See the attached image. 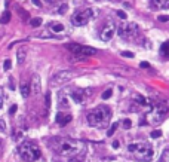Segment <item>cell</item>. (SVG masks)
<instances>
[{"instance_id":"cell-1","label":"cell","mask_w":169,"mask_h":162,"mask_svg":"<svg viewBox=\"0 0 169 162\" xmlns=\"http://www.w3.org/2000/svg\"><path fill=\"white\" fill-rule=\"evenodd\" d=\"M54 150L61 155V156H79L85 152V143H82L79 140H73V139H55L54 144H52Z\"/></svg>"},{"instance_id":"cell-2","label":"cell","mask_w":169,"mask_h":162,"mask_svg":"<svg viewBox=\"0 0 169 162\" xmlns=\"http://www.w3.org/2000/svg\"><path fill=\"white\" fill-rule=\"evenodd\" d=\"M111 110L107 106H98L92 112L88 113V124L93 128H105L110 124Z\"/></svg>"},{"instance_id":"cell-3","label":"cell","mask_w":169,"mask_h":162,"mask_svg":"<svg viewBox=\"0 0 169 162\" xmlns=\"http://www.w3.org/2000/svg\"><path fill=\"white\" fill-rule=\"evenodd\" d=\"M128 152L132 153L138 161L147 162L153 159V147L148 143H131L128 146Z\"/></svg>"},{"instance_id":"cell-4","label":"cell","mask_w":169,"mask_h":162,"mask_svg":"<svg viewBox=\"0 0 169 162\" xmlns=\"http://www.w3.org/2000/svg\"><path fill=\"white\" fill-rule=\"evenodd\" d=\"M18 155L24 162H36L40 158V149L33 143H23L18 146Z\"/></svg>"},{"instance_id":"cell-5","label":"cell","mask_w":169,"mask_h":162,"mask_svg":"<svg viewBox=\"0 0 169 162\" xmlns=\"http://www.w3.org/2000/svg\"><path fill=\"white\" fill-rule=\"evenodd\" d=\"M168 112H169V103L166 100L160 98L157 103H154V104L151 106V110H150V121H151L153 124H157V122H160L165 116L168 115Z\"/></svg>"},{"instance_id":"cell-6","label":"cell","mask_w":169,"mask_h":162,"mask_svg":"<svg viewBox=\"0 0 169 162\" xmlns=\"http://www.w3.org/2000/svg\"><path fill=\"white\" fill-rule=\"evenodd\" d=\"M65 48H67L70 52H73L74 57L77 58V59H85V58L98 54V51H97L95 48L83 46V45H79V43H68Z\"/></svg>"},{"instance_id":"cell-7","label":"cell","mask_w":169,"mask_h":162,"mask_svg":"<svg viewBox=\"0 0 169 162\" xmlns=\"http://www.w3.org/2000/svg\"><path fill=\"white\" fill-rule=\"evenodd\" d=\"M93 16H95L93 9H85V11H82V12H76L71 16V23H73V25L82 27V25H86Z\"/></svg>"},{"instance_id":"cell-8","label":"cell","mask_w":169,"mask_h":162,"mask_svg":"<svg viewBox=\"0 0 169 162\" xmlns=\"http://www.w3.org/2000/svg\"><path fill=\"white\" fill-rule=\"evenodd\" d=\"M73 77H74V73H73V71H70V70H62V71L55 73V74L51 77V85H52V86H61V85L68 83Z\"/></svg>"},{"instance_id":"cell-9","label":"cell","mask_w":169,"mask_h":162,"mask_svg":"<svg viewBox=\"0 0 169 162\" xmlns=\"http://www.w3.org/2000/svg\"><path fill=\"white\" fill-rule=\"evenodd\" d=\"M117 34L120 36L122 39H126V37H132L138 33V25L136 24H128V23H122L120 25H117L116 28Z\"/></svg>"},{"instance_id":"cell-10","label":"cell","mask_w":169,"mask_h":162,"mask_svg":"<svg viewBox=\"0 0 169 162\" xmlns=\"http://www.w3.org/2000/svg\"><path fill=\"white\" fill-rule=\"evenodd\" d=\"M116 28H117V25L113 23V21H108V23L105 24V25L102 27L101 34H100L102 42H108V40H111V37L114 36V33H116Z\"/></svg>"},{"instance_id":"cell-11","label":"cell","mask_w":169,"mask_h":162,"mask_svg":"<svg viewBox=\"0 0 169 162\" xmlns=\"http://www.w3.org/2000/svg\"><path fill=\"white\" fill-rule=\"evenodd\" d=\"M92 94V89H82V88H76V89H73L71 91V100L74 101V103H83L86 98H88V95Z\"/></svg>"},{"instance_id":"cell-12","label":"cell","mask_w":169,"mask_h":162,"mask_svg":"<svg viewBox=\"0 0 169 162\" xmlns=\"http://www.w3.org/2000/svg\"><path fill=\"white\" fill-rule=\"evenodd\" d=\"M30 88H31V91L34 94H40V91H42V82H40V76L39 74H34L33 76Z\"/></svg>"},{"instance_id":"cell-13","label":"cell","mask_w":169,"mask_h":162,"mask_svg":"<svg viewBox=\"0 0 169 162\" xmlns=\"http://www.w3.org/2000/svg\"><path fill=\"white\" fill-rule=\"evenodd\" d=\"M150 5L156 9H168L169 0H150Z\"/></svg>"},{"instance_id":"cell-14","label":"cell","mask_w":169,"mask_h":162,"mask_svg":"<svg viewBox=\"0 0 169 162\" xmlns=\"http://www.w3.org/2000/svg\"><path fill=\"white\" fill-rule=\"evenodd\" d=\"M71 119H73V117H71V115H64V113H58V115H56V122H58L61 127L67 125Z\"/></svg>"},{"instance_id":"cell-15","label":"cell","mask_w":169,"mask_h":162,"mask_svg":"<svg viewBox=\"0 0 169 162\" xmlns=\"http://www.w3.org/2000/svg\"><path fill=\"white\" fill-rule=\"evenodd\" d=\"M49 28H51L54 33H62V31H64V25L61 23H52L49 25Z\"/></svg>"},{"instance_id":"cell-16","label":"cell","mask_w":169,"mask_h":162,"mask_svg":"<svg viewBox=\"0 0 169 162\" xmlns=\"http://www.w3.org/2000/svg\"><path fill=\"white\" fill-rule=\"evenodd\" d=\"M160 55L163 58H169V42H165L160 46Z\"/></svg>"},{"instance_id":"cell-17","label":"cell","mask_w":169,"mask_h":162,"mask_svg":"<svg viewBox=\"0 0 169 162\" xmlns=\"http://www.w3.org/2000/svg\"><path fill=\"white\" fill-rule=\"evenodd\" d=\"M25 55H27V51L21 48L18 52H16V59H18V64H23L24 61H25Z\"/></svg>"},{"instance_id":"cell-18","label":"cell","mask_w":169,"mask_h":162,"mask_svg":"<svg viewBox=\"0 0 169 162\" xmlns=\"http://www.w3.org/2000/svg\"><path fill=\"white\" fill-rule=\"evenodd\" d=\"M21 95H23L24 98H27L28 95H30V92H31V88H30V85H27V83H24V85H21Z\"/></svg>"},{"instance_id":"cell-19","label":"cell","mask_w":169,"mask_h":162,"mask_svg":"<svg viewBox=\"0 0 169 162\" xmlns=\"http://www.w3.org/2000/svg\"><path fill=\"white\" fill-rule=\"evenodd\" d=\"M11 21V12L9 11H5L3 15L0 16V24H8Z\"/></svg>"},{"instance_id":"cell-20","label":"cell","mask_w":169,"mask_h":162,"mask_svg":"<svg viewBox=\"0 0 169 162\" xmlns=\"http://www.w3.org/2000/svg\"><path fill=\"white\" fill-rule=\"evenodd\" d=\"M58 104H59V107H67V106H68L67 97H65L64 94H59V98H58Z\"/></svg>"},{"instance_id":"cell-21","label":"cell","mask_w":169,"mask_h":162,"mask_svg":"<svg viewBox=\"0 0 169 162\" xmlns=\"http://www.w3.org/2000/svg\"><path fill=\"white\" fill-rule=\"evenodd\" d=\"M159 162H169V147L163 150V153H162V156H160V161H159Z\"/></svg>"},{"instance_id":"cell-22","label":"cell","mask_w":169,"mask_h":162,"mask_svg":"<svg viewBox=\"0 0 169 162\" xmlns=\"http://www.w3.org/2000/svg\"><path fill=\"white\" fill-rule=\"evenodd\" d=\"M135 100L138 101V103H139V104H143V106H147V104H148V100H146V98H144L143 95H139V94H136V95H135Z\"/></svg>"},{"instance_id":"cell-23","label":"cell","mask_w":169,"mask_h":162,"mask_svg":"<svg viewBox=\"0 0 169 162\" xmlns=\"http://www.w3.org/2000/svg\"><path fill=\"white\" fill-rule=\"evenodd\" d=\"M111 95H113V89H111V88H108V89H105V91L102 92L101 97H102V100H108Z\"/></svg>"},{"instance_id":"cell-24","label":"cell","mask_w":169,"mask_h":162,"mask_svg":"<svg viewBox=\"0 0 169 162\" xmlns=\"http://www.w3.org/2000/svg\"><path fill=\"white\" fill-rule=\"evenodd\" d=\"M30 24H31V27H40L42 25V18H33L30 21Z\"/></svg>"},{"instance_id":"cell-25","label":"cell","mask_w":169,"mask_h":162,"mask_svg":"<svg viewBox=\"0 0 169 162\" xmlns=\"http://www.w3.org/2000/svg\"><path fill=\"white\" fill-rule=\"evenodd\" d=\"M117 127H119V124H117V122H114V124H113V125H111V128L108 129V132H107V135H108V137H111L113 134L116 132V129H117Z\"/></svg>"},{"instance_id":"cell-26","label":"cell","mask_w":169,"mask_h":162,"mask_svg":"<svg viewBox=\"0 0 169 162\" xmlns=\"http://www.w3.org/2000/svg\"><path fill=\"white\" fill-rule=\"evenodd\" d=\"M67 9H68V6H67V3H62L59 8H58V13H61V15H64L65 12H67Z\"/></svg>"},{"instance_id":"cell-27","label":"cell","mask_w":169,"mask_h":162,"mask_svg":"<svg viewBox=\"0 0 169 162\" xmlns=\"http://www.w3.org/2000/svg\"><path fill=\"white\" fill-rule=\"evenodd\" d=\"M6 129H8L6 121H5V119H0V132H6Z\"/></svg>"},{"instance_id":"cell-28","label":"cell","mask_w":169,"mask_h":162,"mask_svg":"<svg viewBox=\"0 0 169 162\" xmlns=\"http://www.w3.org/2000/svg\"><path fill=\"white\" fill-rule=\"evenodd\" d=\"M12 67V63H11V59H5V63H3V70H8Z\"/></svg>"},{"instance_id":"cell-29","label":"cell","mask_w":169,"mask_h":162,"mask_svg":"<svg viewBox=\"0 0 169 162\" xmlns=\"http://www.w3.org/2000/svg\"><path fill=\"white\" fill-rule=\"evenodd\" d=\"M45 103H46V109H49V107H51V94H46Z\"/></svg>"},{"instance_id":"cell-30","label":"cell","mask_w":169,"mask_h":162,"mask_svg":"<svg viewBox=\"0 0 169 162\" xmlns=\"http://www.w3.org/2000/svg\"><path fill=\"white\" fill-rule=\"evenodd\" d=\"M159 21H160V23H168L169 15H160V16H159Z\"/></svg>"},{"instance_id":"cell-31","label":"cell","mask_w":169,"mask_h":162,"mask_svg":"<svg viewBox=\"0 0 169 162\" xmlns=\"http://www.w3.org/2000/svg\"><path fill=\"white\" fill-rule=\"evenodd\" d=\"M160 135H162V131H157V129L151 132V137H153V139H157V137H160Z\"/></svg>"},{"instance_id":"cell-32","label":"cell","mask_w":169,"mask_h":162,"mask_svg":"<svg viewBox=\"0 0 169 162\" xmlns=\"http://www.w3.org/2000/svg\"><path fill=\"white\" fill-rule=\"evenodd\" d=\"M131 125H132V124H131V121H129V119H125V122H123V127L126 128V129H129V128H131Z\"/></svg>"},{"instance_id":"cell-33","label":"cell","mask_w":169,"mask_h":162,"mask_svg":"<svg viewBox=\"0 0 169 162\" xmlns=\"http://www.w3.org/2000/svg\"><path fill=\"white\" fill-rule=\"evenodd\" d=\"M3 100H5V94H3V89L0 88V107L3 106Z\"/></svg>"},{"instance_id":"cell-34","label":"cell","mask_w":169,"mask_h":162,"mask_svg":"<svg viewBox=\"0 0 169 162\" xmlns=\"http://www.w3.org/2000/svg\"><path fill=\"white\" fill-rule=\"evenodd\" d=\"M122 57H126V58H134V54H132V52H122Z\"/></svg>"},{"instance_id":"cell-35","label":"cell","mask_w":169,"mask_h":162,"mask_svg":"<svg viewBox=\"0 0 169 162\" xmlns=\"http://www.w3.org/2000/svg\"><path fill=\"white\" fill-rule=\"evenodd\" d=\"M117 15H119V18H122V20H126V13L123 11H117Z\"/></svg>"},{"instance_id":"cell-36","label":"cell","mask_w":169,"mask_h":162,"mask_svg":"<svg viewBox=\"0 0 169 162\" xmlns=\"http://www.w3.org/2000/svg\"><path fill=\"white\" fill-rule=\"evenodd\" d=\"M16 109H18V107H16V104H13L11 109H9V113H11V115H13V113L16 112Z\"/></svg>"},{"instance_id":"cell-37","label":"cell","mask_w":169,"mask_h":162,"mask_svg":"<svg viewBox=\"0 0 169 162\" xmlns=\"http://www.w3.org/2000/svg\"><path fill=\"white\" fill-rule=\"evenodd\" d=\"M31 2H33V5H36L37 8H42V2H40V0H31Z\"/></svg>"},{"instance_id":"cell-38","label":"cell","mask_w":169,"mask_h":162,"mask_svg":"<svg viewBox=\"0 0 169 162\" xmlns=\"http://www.w3.org/2000/svg\"><path fill=\"white\" fill-rule=\"evenodd\" d=\"M139 66H141V69H148V67H150V64H148V63H146V61H143Z\"/></svg>"},{"instance_id":"cell-39","label":"cell","mask_w":169,"mask_h":162,"mask_svg":"<svg viewBox=\"0 0 169 162\" xmlns=\"http://www.w3.org/2000/svg\"><path fill=\"white\" fill-rule=\"evenodd\" d=\"M70 162H82V161L79 159V156H74V158H73V159H71Z\"/></svg>"},{"instance_id":"cell-40","label":"cell","mask_w":169,"mask_h":162,"mask_svg":"<svg viewBox=\"0 0 169 162\" xmlns=\"http://www.w3.org/2000/svg\"><path fill=\"white\" fill-rule=\"evenodd\" d=\"M113 147L117 149V147H119V141H113Z\"/></svg>"},{"instance_id":"cell-41","label":"cell","mask_w":169,"mask_h":162,"mask_svg":"<svg viewBox=\"0 0 169 162\" xmlns=\"http://www.w3.org/2000/svg\"><path fill=\"white\" fill-rule=\"evenodd\" d=\"M2 143H3V141H2V140H0V149H2Z\"/></svg>"}]
</instances>
